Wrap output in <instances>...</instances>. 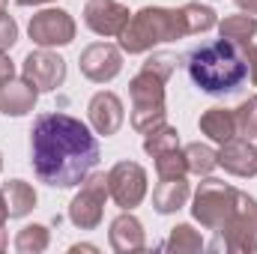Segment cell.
I'll list each match as a JSON object with an SVG mask.
<instances>
[{"instance_id":"6da1fadb","label":"cell","mask_w":257,"mask_h":254,"mask_svg":"<svg viewBox=\"0 0 257 254\" xmlns=\"http://www.w3.org/2000/svg\"><path fill=\"white\" fill-rule=\"evenodd\" d=\"M30 165L51 189L81 186L99 165V141L69 114H42L30 129Z\"/></svg>"},{"instance_id":"3957f363","label":"cell","mask_w":257,"mask_h":254,"mask_svg":"<svg viewBox=\"0 0 257 254\" xmlns=\"http://www.w3.org/2000/svg\"><path fill=\"white\" fill-rule=\"evenodd\" d=\"M177 69L174 54H153L141 72L128 81V96H132V129L147 135L153 126L165 123L168 105H165V84Z\"/></svg>"},{"instance_id":"603a6c76","label":"cell","mask_w":257,"mask_h":254,"mask_svg":"<svg viewBox=\"0 0 257 254\" xmlns=\"http://www.w3.org/2000/svg\"><path fill=\"white\" fill-rule=\"evenodd\" d=\"M183 24H186V36H194V33H206L212 30L218 21H215V12L203 3H186L183 9Z\"/></svg>"},{"instance_id":"44dd1931","label":"cell","mask_w":257,"mask_h":254,"mask_svg":"<svg viewBox=\"0 0 257 254\" xmlns=\"http://www.w3.org/2000/svg\"><path fill=\"white\" fill-rule=\"evenodd\" d=\"M180 147V132L174 126H168V123H159V126H153L147 132V138H144V150L156 159V156H162V153H168V150H177Z\"/></svg>"},{"instance_id":"30bf717a","label":"cell","mask_w":257,"mask_h":254,"mask_svg":"<svg viewBox=\"0 0 257 254\" xmlns=\"http://www.w3.org/2000/svg\"><path fill=\"white\" fill-rule=\"evenodd\" d=\"M21 78H27L39 93H51L57 87H63L66 81V60L60 54H54L51 48H39L30 51L21 63Z\"/></svg>"},{"instance_id":"ba28073f","label":"cell","mask_w":257,"mask_h":254,"mask_svg":"<svg viewBox=\"0 0 257 254\" xmlns=\"http://www.w3.org/2000/svg\"><path fill=\"white\" fill-rule=\"evenodd\" d=\"M108 197L120 209H135L147 197V171L138 162H117L108 171Z\"/></svg>"},{"instance_id":"e0dca14e","label":"cell","mask_w":257,"mask_h":254,"mask_svg":"<svg viewBox=\"0 0 257 254\" xmlns=\"http://www.w3.org/2000/svg\"><path fill=\"white\" fill-rule=\"evenodd\" d=\"M189 194H192V189H189L186 177H168V180H159V186L153 189V206H156V212L171 215L189 203Z\"/></svg>"},{"instance_id":"5bb4252c","label":"cell","mask_w":257,"mask_h":254,"mask_svg":"<svg viewBox=\"0 0 257 254\" xmlns=\"http://www.w3.org/2000/svg\"><path fill=\"white\" fill-rule=\"evenodd\" d=\"M218 165L233 174V177H254L257 174V147L251 144V138L233 135L230 141L221 144L218 150Z\"/></svg>"},{"instance_id":"8992f818","label":"cell","mask_w":257,"mask_h":254,"mask_svg":"<svg viewBox=\"0 0 257 254\" xmlns=\"http://www.w3.org/2000/svg\"><path fill=\"white\" fill-rule=\"evenodd\" d=\"M236 191L233 186H227L224 180L206 177L197 191H194V203H192V215L200 221V227L215 230L218 224H224L236 206Z\"/></svg>"},{"instance_id":"d590c367","label":"cell","mask_w":257,"mask_h":254,"mask_svg":"<svg viewBox=\"0 0 257 254\" xmlns=\"http://www.w3.org/2000/svg\"><path fill=\"white\" fill-rule=\"evenodd\" d=\"M0 171H3V156H0Z\"/></svg>"},{"instance_id":"d6986e66","label":"cell","mask_w":257,"mask_h":254,"mask_svg":"<svg viewBox=\"0 0 257 254\" xmlns=\"http://www.w3.org/2000/svg\"><path fill=\"white\" fill-rule=\"evenodd\" d=\"M3 197H6V209H9V218H24L27 212H33L36 206V191L30 183L24 180H9L3 183Z\"/></svg>"},{"instance_id":"9c48e42d","label":"cell","mask_w":257,"mask_h":254,"mask_svg":"<svg viewBox=\"0 0 257 254\" xmlns=\"http://www.w3.org/2000/svg\"><path fill=\"white\" fill-rule=\"evenodd\" d=\"M27 33L39 48H57L75 39V21L66 9H42L30 18Z\"/></svg>"},{"instance_id":"e575fe53","label":"cell","mask_w":257,"mask_h":254,"mask_svg":"<svg viewBox=\"0 0 257 254\" xmlns=\"http://www.w3.org/2000/svg\"><path fill=\"white\" fill-rule=\"evenodd\" d=\"M6 3H9V0H0V12H6Z\"/></svg>"},{"instance_id":"f546056e","label":"cell","mask_w":257,"mask_h":254,"mask_svg":"<svg viewBox=\"0 0 257 254\" xmlns=\"http://www.w3.org/2000/svg\"><path fill=\"white\" fill-rule=\"evenodd\" d=\"M236 6L248 15H257V0H236Z\"/></svg>"},{"instance_id":"f1b7e54d","label":"cell","mask_w":257,"mask_h":254,"mask_svg":"<svg viewBox=\"0 0 257 254\" xmlns=\"http://www.w3.org/2000/svg\"><path fill=\"white\" fill-rule=\"evenodd\" d=\"M12 78H15V66L6 57V51H0V87H3L6 81H12Z\"/></svg>"},{"instance_id":"cb8c5ba5","label":"cell","mask_w":257,"mask_h":254,"mask_svg":"<svg viewBox=\"0 0 257 254\" xmlns=\"http://www.w3.org/2000/svg\"><path fill=\"white\" fill-rule=\"evenodd\" d=\"M48 242H51V236H48V227H45V224H27V227H21L18 236H15V251L39 254V251L48 248Z\"/></svg>"},{"instance_id":"2e32d148","label":"cell","mask_w":257,"mask_h":254,"mask_svg":"<svg viewBox=\"0 0 257 254\" xmlns=\"http://www.w3.org/2000/svg\"><path fill=\"white\" fill-rule=\"evenodd\" d=\"M36 96L39 90L27 78H12L0 87V111L6 117H24L36 108Z\"/></svg>"},{"instance_id":"1f68e13d","label":"cell","mask_w":257,"mask_h":254,"mask_svg":"<svg viewBox=\"0 0 257 254\" xmlns=\"http://www.w3.org/2000/svg\"><path fill=\"white\" fill-rule=\"evenodd\" d=\"M248 78H251V84L257 87V57L251 60V72H248Z\"/></svg>"},{"instance_id":"d6a6232c","label":"cell","mask_w":257,"mask_h":254,"mask_svg":"<svg viewBox=\"0 0 257 254\" xmlns=\"http://www.w3.org/2000/svg\"><path fill=\"white\" fill-rule=\"evenodd\" d=\"M18 6H39V3H48V0H15Z\"/></svg>"},{"instance_id":"ffe728a7","label":"cell","mask_w":257,"mask_h":254,"mask_svg":"<svg viewBox=\"0 0 257 254\" xmlns=\"http://www.w3.org/2000/svg\"><path fill=\"white\" fill-rule=\"evenodd\" d=\"M218 33H221V39H227L233 45H248L257 33V18L248 12L245 15H227L224 21H218Z\"/></svg>"},{"instance_id":"4fadbf2b","label":"cell","mask_w":257,"mask_h":254,"mask_svg":"<svg viewBox=\"0 0 257 254\" xmlns=\"http://www.w3.org/2000/svg\"><path fill=\"white\" fill-rule=\"evenodd\" d=\"M90 126L96 129V135H105V138H111V135H117L120 126H123V120H126V114H123V102H120V96L117 93H111V90H99L93 99H90Z\"/></svg>"},{"instance_id":"4dcf8cb0","label":"cell","mask_w":257,"mask_h":254,"mask_svg":"<svg viewBox=\"0 0 257 254\" xmlns=\"http://www.w3.org/2000/svg\"><path fill=\"white\" fill-rule=\"evenodd\" d=\"M6 218H9V209H6V197H3V191H0V227L6 224Z\"/></svg>"},{"instance_id":"7402d4cb","label":"cell","mask_w":257,"mask_h":254,"mask_svg":"<svg viewBox=\"0 0 257 254\" xmlns=\"http://www.w3.org/2000/svg\"><path fill=\"white\" fill-rule=\"evenodd\" d=\"M186 165H189V174H197V177H209L212 174V168L218 165V153L212 150V147H206V144H189L186 150Z\"/></svg>"},{"instance_id":"277c9868","label":"cell","mask_w":257,"mask_h":254,"mask_svg":"<svg viewBox=\"0 0 257 254\" xmlns=\"http://www.w3.org/2000/svg\"><path fill=\"white\" fill-rule=\"evenodd\" d=\"M183 36H186V24H183V12L180 9L144 6L141 12H135L128 18L126 30L117 39H120V51L147 54V51H153V45L174 42V39H183Z\"/></svg>"},{"instance_id":"5b68a950","label":"cell","mask_w":257,"mask_h":254,"mask_svg":"<svg viewBox=\"0 0 257 254\" xmlns=\"http://www.w3.org/2000/svg\"><path fill=\"white\" fill-rule=\"evenodd\" d=\"M209 251H257V200L236 191V206L224 224H218Z\"/></svg>"},{"instance_id":"7a4b0ae2","label":"cell","mask_w":257,"mask_h":254,"mask_svg":"<svg viewBox=\"0 0 257 254\" xmlns=\"http://www.w3.org/2000/svg\"><path fill=\"white\" fill-rule=\"evenodd\" d=\"M254 57H257L254 42L233 45L227 39H218V42L194 48L189 54V60H186V69H189V78L203 93L227 96V93H236L242 87V81L251 72Z\"/></svg>"},{"instance_id":"7c38bea8","label":"cell","mask_w":257,"mask_h":254,"mask_svg":"<svg viewBox=\"0 0 257 254\" xmlns=\"http://www.w3.org/2000/svg\"><path fill=\"white\" fill-rule=\"evenodd\" d=\"M81 72L90 78V81H96V84H108V81H114L117 75H120V69H123V54H120V48L117 45H111V42H93V45H87L84 51H81Z\"/></svg>"},{"instance_id":"9a60e30c","label":"cell","mask_w":257,"mask_h":254,"mask_svg":"<svg viewBox=\"0 0 257 254\" xmlns=\"http://www.w3.org/2000/svg\"><path fill=\"white\" fill-rule=\"evenodd\" d=\"M108 239H111V248L120 251V254H132V251H144V248H147L144 224L132 215V209H123V212L111 221Z\"/></svg>"},{"instance_id":"836d02e7","label":"cell","mask_w":257,"mask_h":254,"mask_svg":"<svg viewBox=\"0 0 257 254\" xmlns=\"http://www.w3.org/2000/svg\"><path fill=\"white\" fill-rule=\"evenodd\" d=\"M6 248V233H3V227H0V251Z\"/></svg>"},{"instance_id":"484cf974","label":"cell","mask_w":257,"mask_h":254,"mask_svg":"<svg viewBox=\"0 0 257 254\" xmlns=\"http://www.w3.org/2000/svg\"><path fill=\"white\" fill-rule=\"evenodd\" d=\"M156 162V174L159 180H168V177H186L189 174V165H186V153L177 147V150H168L162 156L153 159Z\"/></svg>"},{"instance_id":"8fae6325","label":"cell","mask_w":257,"mask_h":254,"mask_svg":"<svg viewBox=\"0 0 257 254\" xmlns=\"http://www.w3.org/2000/svg\"><path fill=\"white\" fill-rule=\"evenodd\" d=\"M128 9L120 0H87L84 6V24L96 33V36H120L128 24Z\"/></svg>"},{"instance_id":"ac0fdd59","label":"cell","mask_w":257,"mask_h":254,"mask_svg":"<svg viewBox=\"0 0 257 254\" xmlns=\"http://www.w3.org/2000/svg\"><path fill=\"white\" fill-rule=\"evenodd\" d=\"M197 126H200V132H203L209 141L224 144V141H230V138L236 135V117H233V111H227V108H209V111L200 114Z\"/></svg>"},{"instance_id":"83f0119b","label":"cell","mask_w":257,"mask_h":254,"mask_svg":"<svg viewBox=\"0 0 257 254\" xmlns=\"http://www.w3.org/2000/svg\"><path fill=\"white\" fill-rule=\"evenodd\" d=\"M18 42V24L9 12H0V51H9Z\"/></svg>"},{"instance_id":"d4e9b609","label":"cell","mask_w":257,"mask_h":254,"mask_svg":"<svg viewBox=\"0 0 257 254\" xmlns=\"http://www.w3.org/2000/svg\"><path fill=\"white\" fill-rule=\"evenodd\" d=\"M162 248L177 251V254H194V251H200V248H203V239H200V233L194 230L192 224H177V227L171 230V236H168V242H165Z\"/></svg>"},{"instance_id":"4316f807","label":"cell","mask_w":257,"mask_h":254,"mask_svg":"<svg viewBox=\"0 0 257 254\" xmlns=\"http://www.w3.org/2000/svg\"><path fill=\"white\" fill-rule=\"evenodd\" d=\"M233 117H236V135H242V138H257V96L245 99V102L233 111Z\"/></svg>"},{"instance_id":"52a82bcc","label":"cell","mask_w":257,"mask_h":254,"mask_svg":"<svg viewBox=\"0 0 257 254\" xmlns=\"http://www.w3.org/2000/svg\"><path fill=\"white\" fill-rule=\"evenodd\" d=\"M105 200H108V174H90L69 203V221L78 230H96L105 215Z\"/></svg>"}]
</instances>
